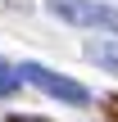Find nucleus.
Returning a JSON list of instances; mask_svg holds the SVG:
<instances>
[{"instance_id": "1", "label": "nucleus", "mask_w": 118, "mask_h": 122, "mask_svg": "<svg viewBox=\"0 0 118 122\" xmlns=\"http://www.w3.org/2000/svg\"><path fill=\"white\" fill-rule=\"evenodd\" d=\"M18 72H23L27 86H36L41 95H50V100H59V104H73V109H86V104H91V91H86L82 81H73V77H64V72L36 63V59H23Z\"/></svg>"}, {"instance_id": "2", "label": "nucleus", "mask_w": 118, "mask_h": 122, "mask_svg": "<svg viewBox=\"0 0 118 122\" xmlns=\"http://www.w3.org/2000/svg\"><path fill=\"white\" fill-rule=\"evenodd\" d=\"M45 9L73 27H96V32H114L118 36V9L105 0H45Z\"/></svg>"}, {"instance_id": "3", "label": "nucleus", "mask_w": 118, "mask_h": 122, "mask_svg": "<svg viewBox=\"0 0 118 122\" xmlns=\"http://www.w3.org/2000/svg\"><path fill=\"white\" fill-rule=\"evenodd\" d=\"M82 54H86L96 68H109V72H118V41H91Z\"/></svg>"}, {"instance_id": "4", "label": "nucleus", "mask_w": 118, "mask_h": 122, "mask_svg": "<svg viewBox=\"0 0 118 122\" xmlns=\"http://www.w3.org/2000/svg\"><path fill=\"white\" fill-rule=\"evenodd\" d=\"M18 91H23V72H18L14 63H5V59H0V100H14Z\"/></svg>"}, {"instance_id": "5", "label": "nucleus", "mask_w": 118, "mask_h": 122, "mask_svg": "<svg viewBox=\"0 0 118 122\" xmlns=\"http://www.w3.org/2000/svg\"><path fill=\"white\" fill-rule=\"evenodd\" d=\"M5 122H50V118H32V113H9Z\"/></svg>"}, {"instance_id": "6", "label": "nucleus", "mask_w": 118, "mask_h": 122, "mask_svg": "<svg viewBox=\"0 0 118 122\" xmlns=\"http://www.w3.org/2000/svg\"><path fill=\"white\" fill-rule=\"evenodd\" d=\"M114 122H118V118H114Z\"/></svg>"}]
</instances>
